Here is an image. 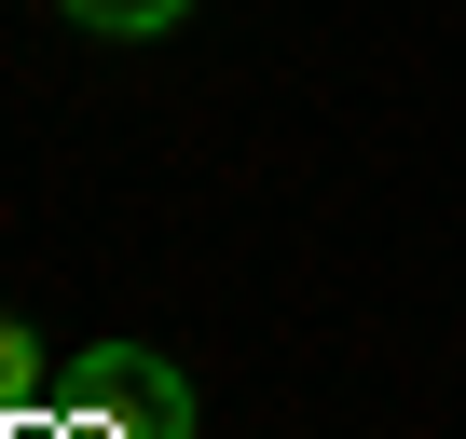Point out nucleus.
<instances>
[{
  "label": "nucleus",
  "mask_w": 466,
  "mask_h": 439,
  "mask_svg": "<svg viewBox=\"0 0 466 439\" xmlns=\"http://www.w3.org/2000/svg\"><path fill=\"white\" fill-rule=\"evenodd\" d=\"M69 15L96 28V42H151V28H178L192 0H69Z\"/></svg>",
  "instance_id": "7ed1b4c3"
},
{
  "label": "nucleus",
  "mask_w": 466,
  "mask_h": 439,
  "mask_svg": "<svg viewBox=\"0 0 466 439\" xmlns=\"http://www.w3.org/2000/svg\"><path fill=\"white\" fill-rule=\"evenodd\" d=\"M56 439H192V384L137 343H83L56 371Z\"/></svg>",
  "instance_id": "f257e3e1"
},
{
  "label": "nucleus",
  "mask_w": 466,
  "mask_h": 439,
  "mask_svg": "<svg viewBox=\"0 0 466 439\" xmlns=\"http://www.w3.org/2000/svg\"><path fill=\"white\" fill-rule=\"evenodd\" d=\"M28 412H56V357H42V330L0 302V425H28Z\"/></svg>",
  "instance_id": "f03ea898"
}]
</instances>
